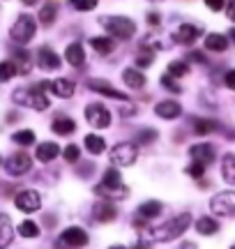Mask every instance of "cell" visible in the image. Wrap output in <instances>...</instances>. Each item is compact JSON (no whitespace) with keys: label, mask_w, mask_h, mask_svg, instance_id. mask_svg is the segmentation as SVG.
I'll list each match as a JSON object with an SVG mask.
<instances>
[{"label":"cell","mask_w":235,"mask_h":249,"mask_svg":"<svg viewBox=\"0 0 235 249\" xmlns=\"http://www.w3.org/2000/svg\"><path fill=\"white\" fill-rule=\"evenodd\" d=\"M189 224H191V214L182 213V214H175L168 222L150 229L145 235H148V240H152V242H171V240H175V238H180L182 233L189 229Z\"/></svg>","instance_id":"obj_1"},{"label":"cell","mask_w":235,"mask_h":249,"mask_svg":"<svg viewBox=\"0 0 235 249\" xmlns=\"http://www.w3.org/2000/svg\"><path fill=\"white\" fill-rule=\"evenodd\" d=\"M95 194L101 196L104 201H120V198H125V196L129 194V189L125 187L118 169H106L104 180L95 187Z\"/></svg>","instance_id":"obj_2"},{"label":"cell","mask_w":235,"mask_h":249,"mask_svg":"<svg viewBox=\"0 0 235 249\" xmlns=\"http://www.w3.org/2000/svg\"><path fill=\"white\" fill-rule=\"evenodd\" d=\"M12 99H14L17 104H21V107L35 108V111H46V108H49V97L44 95V88H42V83H37L35 88L14 90Z\"/></svg>","instance_id":"obj_3"},{"label":"cell","mask_w":235,"mask_h":249,"mask_svg":"<svg viewBox=\"0 0 235 249\" xmlns=\"http://www.w3.org/2000/svg\"><path fill=\"white\" fill-rule=\"evenodd\" d=\"M100 23L106 28V33L118 39H132L136 35V23L127 17H101Z\"/></svg>","instance_id":"obj_4"},{"label":"cell","mask_w":235,"mask_h":249,"mask_svg":"<svg viewBox=\"0 0 235 249\" xmlns=\"http://www.w3.org/2000/svg\"><path fill=\"white\" fill-rule=\"evenodd\" d=\"M37 33V23L33 17H28V14H23V17L17 18V23L12 26V30H9V37L17 42V44H28L33 37H35Z\"/></svg>","instance_id":"obj_5"},{"label":"cell","mask_w":235,"mask_h":249,"mask_svg":"<svg viewBox=\"0 0 235 249\" xmlns=\"http://www.w3.org/2000/svg\"><path fill=\"white\" fill-rule=\"evenodd\" d=\"M109 157H111V164H113V166H132L136 161V157H138V150H136L134 143L122 141L111 148Z\"/></svg>","instance_id":"obj_6"},{"label":"cell","mask_w":235,"mask_h":249,"mask_svg":"<svg viewBox=\"0 0 235 249\" xmlns=\"http://www.w3.org/2000/svg\"><path fill=\"white\" fill-rule=\"evenodd\" d=\"M210 210L219 217H235V192H219L210 198Z\"/></svg>","instance_id":"obj_7"},{"label":"cell","mask_w":235,"mask_h":249,"mask_svg":"<svg viewBox=\"0 0 235 249\" xmlns=\"http://www.w3.org/2000/svg\"><path fill=\"white\" fill-rule=\"evenodd\" d=\"M85 120H88L95 129H106L111 124V113L104 104L95 102V104H88V107H85Z\"/></svg>","instance_id":"obj_8"},{"label":"cell","mask_w":235,"mask_h":249,"mask_svg":"<svg viewBox=\"0 0 235 249\" xmlns=\"http://www.w3.org/2000/svg\"><path fill=\"white\" fill-rule=\"evenodd\" d=\"M30 166H33V160H30V155H26V152H14L5 161V171H7L9 176H23V173L30 171Z\"/></svg>","instance_id":"obj_9"},{"label":"cell","mask_w":235,"mask_h":249,"mask_svg":"<svg viewBox=\"0 0 235 249\" xmlns=\"http://www.w3.org/2000/svg\"><path fill=\"white\" fill-rule=\"evenodd\" d=\"M14 203L21 213H37L39 210V205H42V198L37 192L33 189H26V192H18L17 198H14Z\"/></svg>","instance_id":"obj_10"},{"label":"cell","mask_w":235,"mask_h":249,"mask_svg":"<svg viewBox=\"0 0 235 249\" xmlns=\"http://www.w3.org/2000/svg\"><path fill=\"white\" fill-rule=\"evenodd\" d=\"M60 242L65 247H72V249H81L88 245V233L79 229V226H72V229H65L63 235H60Z\"/></svg>","instance_id":"obj_11"},{"label":"cell","mask_w":235,"mask_h":249,"mask_svg":"<svg viewBox=\"0 0 235 249\" xmlns=\"http://www.w3.org/2000/svg\"><path fill=\"white\" fill-rule=\"evenodd\" d=\"M189 155H191V160L194 161H201V164H205V166L217 160L215 145H210V143H196V145H191Z\"/></svg>","instance_id":"obj_12"},{"label":"cell","mask_w":235,"mask_h":249,"mask_svg":"<svg viewBox=\"0 0 235 249\" xmlns=\"http://www.w3.org/2000/svg\"><path fill=\"white\" fill-rule=\"evenodd\" d=\"M37 65L46 71H53L60 67V55L55 53L53 49H49V46H42L39 51H37Z\"/></svg>","instance_id":"obj_13"},{"label":"cell","mask_w":235,"mask_h":249,"mask_svg":"<svg viewBox=\"0 0 235 249\" xmlns=\"http://www.w3.org/2000/svg\"><path fill=\"white\" fill-rule=\"evenodd\" d=\"M88 88L95 90V92H100V95H104V97H111V99H120V102H125L127 95L125 92H120L118 88H113L111 83H106V81H100V79H92L88 81Z\"/></svg>","instance_id":"obj_14"},{"label":"cell","mask_w":235,"mask_h":249,"mask_svg":"<svg viewBox=\"0 0 235 249\" xmlns=\"http://www.w3.org/2000/svg\"><path fill=\"white\" fill-rule=\"evenodd\" d=\"M92 217H95L97 222L106 224V222H113V219H116L118 210H116V205L111 203V201H97L95 208H92Z\"/></svg>","instance_id":"obj_15"},{"label":"cell","mask_w":235,"mask_h":249,"mask_svg":"<svg viewBox=\"0 0 235 249\" xmlns=\"http://www.w3.org/2000/svg\"><path fill=\"white\" fill-rule=\"evenodd\" d=\"M46 90H51L53 95L67 99L74 95L76 86H74V81H69V79H55V81H46Z\"/></svg>","instance_id":"obj_16"},{"label":"cell","mask_w":235,"mask_h":249,"mask_svg":"<svg viewBox=\"0 0 235 249\" xmlns=\"http://www.w3.org/2000/svg\"><path fill=\"white\" fill-rule=\"evenodd\" d=\"M154 113L159 118H164V120H175L182 113V107L178 102H173V99H164V102H159L154 107Z\"/></svg>","instance_id":"obj_17"},{"label":"cell","mask_w":235,"mask_h":249,"mask_svg":"<svg viewBox=\"0 0 235 249\" xmlns=\"http://www.w3.org/2000/svg\"><path fill=\"white\" fill-rule=\"evenodd\" d=\"M201 37V28L196 26H191V23H182L178 30H175V39L180 42V44H194L196 39Z\"/></svg>","instance_id":"obj_18"},{"label":"cell","mask_w":235,"mask_h":249,"mask_svg":"<svg viewBox=\"0 0 235 249\" xmlns=\"http://www.w3.org/2000/svg\"><path fill=\"white\" fill-rule=\"evenodd\" d=\"M37 160L39 161H53L58 155H60V148H58V143H53V141H46V143H39L37 145Z\"/></svg>","instance_id":"obj_19"},{"label":"cell","mask_w":235,"mask_h":249,"mask_svg":"<svg viewBox=\"0 0 235 249\" xmlns=\"http://www.w3.org/2000/svg\"><path fill=\"white\" fill-rule=\"evenodd\" d=\"M203 44H205L208 51H217V53H221V51H226L228 49V39H226V35H221V33H210Z\"/></svg>","instance_id":"obj_20"},{"label":"cell","mask_w":235,"mask_h":249,"mask_svg":"<svg viewBox=\"0 0 235 249\" xmlns=\"http://www.w3.org/2000/svg\"><path fill=\"white\" fill-rule=\"evenodd\" d=\"M65 58H67V62L72 67H81L83 62H85V51H83L81 44H69L65 49Z\"/></svg>","instance_id":"obj_21"},{"label":"cell","mask_w":235,"mask_h":249,"mask_svg":"<svg viewBox=\"0 0 235 249\" xmlns=\"http://www.w3.org/2000/svg\"><path fill=\"white\" fill-rule=\"evenodd\" d=\"M14 238V229L7 214H0V249H5Z\"/></svg>","instance_id":"obj_22"},{"label":"cell","mask_w":235,"mask_h":249,"mask_svg":"<svg viewBox=\"0 0 235 249\" xmlns=\"http://www.w3.org/2000/svg\"><path fill=\"white\" fill-rule=\"evenodd\" d=\"M221 176H224V180H226L228 185H235V155L233 152L224 155V160H221Z\"/></svg>","instance_id":"obj_23"},{"label":"cell","mask_w":235,"mask_h":249,"mask_svg":"<svg viewBox=\"0 0 235 249\" xmlns=\"http://www.w3.org/2000/svg\"><path fill=\"white\" fill-rule=\"evenodd\" d=\"M162 214V203L159 201H145V203L138 205V217L143 219H154Z\"/></svg>","instance_id":"obj_24"},{"label":"cell","mask_w":235,"mask_h":249,"mask_svg":"<svg viewBox=\"0 0 235 249\" xmlns=\"http://www.w3.org/2000/svg\"><path fill=\"white\" fill-rule=\"evenodd\" d=\"M196 231L201 235H215L219 231V222L215 217H201V219H196Z\"/></svg>","instance_id":"obj_25"},{"label":"cell","mask_w":235,"mask_h":249,"mask_svg":"<svg viewBox=\"0 0 235 249\" xmlns=\"http://www.w3.org/2000/svg\"><path fill=\"white\" fill-rule=\"evenodd\" d=\"M122 81H125L129 88H134V90H138V88H143L145 86V76L138 70H125L122 71Z\"/></svg>","instance_id":"obj_26"},{"label":"cell","mask_w":235,"mask_h":249,"mask_svg":"<svg viewBox=\"0 0 235 249\" xmlns=\"http://www.w3.org/2000/svg\"><path fill=\"white\" fill-rule=\"evenodd\" d=\"M83 143H85V148H88L90 155H101V152L106 150V141L101 136H97V134H88Z\"/></svg>","instance_id":"obj_27"},{"label":"cell","mask_w":235,"mask_h":249,"mask_svg":"<svg viewBox=\"0 0 235 249\" xmlns=\"http://www.w3.org/2000/svg\"><path fill=\"white\" fill-rule=\"evenodd\" d=\"M90 46L101 55H109L113 49H116V42L109 39V37H92L90 39Z\"/></svg>","instance_id":"obj_28"},{"label":"cell","mask_w":235,"mask_h":249,"mask_svg":"<svg viewBox=\"0 0 235 249\" xmlns=\"http://www.w3.org/2000/svg\"><path fill=\"white\" fill-rule=\"evenodd\" d=\"M76 129V123H74L72 118H55L53 120V132L60 134V136H67V134H72Z\"/></svg>","instance_id":"obj_29"},{"label":"cell","mask_w":235,"mask_h":249,"mask_svg":"<svg viewBox=\"0 0 235 249\" xmlns=\"http://www.w3.org/2000/svg\"><path fill=\"white\" fill-rule=\"evenodd\" d=\"M58 17V5L55 2H44V7L39 9V21L44 23V26H51Z\"/></svg>","instance_id":"obj_30"},{"label":"cell","mask_w":235,"mask_h":249,"mask_svg":"<svg viewBox=\"0 0 235 249\" xmlns=\"http://www.w3.org/2000/svg\"><path fill=\"white\" fill-rule=\"evenodd\" d=\"M166 74L173 76V79H182V76L189 74V65L185 60H173V62H168V71Z\"/></svg>","instance_id":"obj_31"},{"label":"cell","mask_w":235,"mask_h":249,"mask_svg":"<svg viewBox=\"0 0 235 249\" xmlns=\"http://www.w3.org/2000/svg\"><path fill=\"white\" fill-rule=\"evenodd\" d=\"M219 124L215 120H205V118H201V120H194V132L199 134V136H205L210 132H217Z\"/></svg>","instance_id":"obj_32"},{"label":"cell","mask_w":235,"mask_h":249,"mask_svg":"<svg viewBox=\"0 0 235 249\" xmlns=\"http://www.w3.org/2000/svg\"><path fill=\"white\" fill-rule=\"evenodd\" d=\"M17 65L12 60H2L0 62V83H7L12 76H17Z\"/></svg>","instance_id":"obj_33"},{"label":"cell","mask_w":235,"mask_h":249,"mask_svg":"<svg viewBox=\"0 0 235 249\" xmlns=\"http://www.w3.org/2000/svg\"><path fill=\"white\" fill-rule=\"evenodd\" d=\"M18 233H21L23 238H37V235H39V226H37L35 222L26 219V222L18 224Z\"/></svg>","instance_id":"obj_34"},{"label":"cell","mask_w":235,"mask_h":249,"mask_svg":"<svg viewBox=\"0 0 235 249\" xmlns=\"http://www.w3.org/2000/svg\"><path fill=\"white\" fill-rule=\"evenodd\" d=\"M17 60H12L14 65H17V70L21 71V74H26V71H30V55L26 53V51H17V55H14Z\"/></svg>","instance_id":"obj_35"},{"label":"cell","mask_w":235,"mask_h":249,"mask_svg":"<svg viewBox=\"0 0 235 249\" xmlns=\"http://www.w3.org/2000/svg\"><path fill=\"white\" fill-rule=\"evenodd\" d=\"M12 139H14V143H18V145H33V143H35V132L21 129V132H17Z\"/></svg>","instance_id":"obj_36"},{"label":"cell","mask_w":235,"mask_h":249,"mask_svg":"<svg viewBox=\"0 0 235 249\" xmlns=\"http://www.w3.org/2000/svg\"><path fill=\"white\" fill-rule=\"evenodd\" d=\"M69 5L79 12H90V9L97 7V0H69Z\"/></svg>","instance_id":"obj_37"},{"label":"cell","mask_w":235,"mask_h":249,"mask_svg":"<svg viewBox=\"0 0 235 249\" xmlns=\"http://www.w3.org/2000/svg\"><path fill=\"white\" fill-rule=\"evenodd\" d=\"M63 157L67 161H69V164H72V161H79V157H81V150H79V145H67V148H65L63 150Z\"/></svg>","instance_id":"obj_38"},{"label":"cell","mask_w":235,"mask_h":249,"mask_svg":"<svg viewBox=\"0 0 235 249\" xmlns=\"http://www.w3.org/2000/svg\"><path fill=\"white\" fill-rule=\"evenodd\" d=\"M187 173H189L191 178H203V173H205V164H201V161H191L189 166H187Z\"/></svg>","instance_id":"obj_39"},{"label":"cell","mask_w":235,"mask_h":249,"mask_svg":"<svg viewBox=\"0 0 235 249\" xmlns=\"http://www.w3.org/2000/svg\"><path fill=\"white\" fill-rule=\"evenodd\" d=\"M162 86H164L166 90L175 92V95L180 92V86H178V83H175V79H173V76H168V74H164V76H162Z\"/></svg>","instance_id":"obj_40"},{"label":"cell","mask_w":235,"mask_h":249,"mask_svg":"<svg viewBox=\"0 0 235 249\" xmlns=\"http://www.w3.org/2000/svg\"><path fill=\"white\" fill-rule=\"evenodd\" d=\"M157 139V132L154 129H141L138 132V143H152Z\"/></svg>","instance_id":"obj_41"},{"label":"cell","mask_w":235,"mask_h":249,"mask_svg":"<svg viewBox=\"0 0 235 249\" xmlns=\"http://www.w3.org/2000/svg\"><path fill=\"white\" fill-rule=\"evenodd\" d=\"M152 62H154V58H152V53H150V51L138 53V58H136V65H138V67H150Z\"/></svg>","instance_id":"obj_42"},{"label":"cell","mask_w":235,"mask_h":249,"mask_svg":"<svg viewBox=\"0 0 235 249\" xmlns=\"http://www.w3.org/2000/svg\"><path fill=\"white\" fill-rule=\"evenodd\" d=\"M205 5H208V9H212V12H221V9L226 7V0H205Z\"/></svg>","instance_id":"obj_43"},{"label":"cell","mask_w":235,"mask_h":249,"mask_svg":"<svg viewBox=\"0 0 235 249\" xmlns=\"http://www.w3.org/2000/svg\"><path fill=\"white\" fill-rule=\"evenodd\" d=\"M224 83H226V88L235 90V70L226 71V76H224Z\"/></svg>","instance_id":"obj_44"},{"label":"cell","mask_w":235,"mask_h":249,"mask_svg":"<svg viewBox=\"0 0 235 249\" xmlns=\"http://www.w3.org/2000/svg\"><path fill=\"white\" fill-rule=\"evenodd\" d=\"M226 14L231 21H235V0H228L226 2Z\"/></svg>","instance_id":"obj_45"},{"label":"cell","mask_w":235,"mask_h":249,"mask_svg":"<svg viewBox=\"0 0 235 249\" xmlns=\"http://www.w3.org/2000/svg\"><path fill=\"white\" fill-rule=\"evenodd\" d=\"M189 58H191V60H194V62H205V55L201 53V51H191V53H189Z\"/></svg>","instance_id":"obj_46"},{"label":"cell","mask_w":235,"mask_h":249,"mask_svg":"<svg viewBox=\"0 0 235 249\" xmlns=\"http://www.w3.org/2000/svg\"><path fill=\"white\" fill-rule=\"evenodd\" d=\"M148 21H150V26H159V14H157V12L148 14Z\"/></svg>","instance_id":"obj_47"},{"label":"cell","mask_w":235,"mask_h":249,"mask_svg":"<svg viewBox=\"0 0 235 249\" xmlns=\"http://www.w3.org/2000/svg\"><path fill=\"white\" fill-rule=\"evenodd\" d=\"M180 249H199V247H196L194 242H182V247H180Z\"/></svg>","instance_id":"obj_48"},{"label":"cell","mask_w":235,"mask_h":249,"mask_svg":"<svg viewBox=\"0 0 235 249\" xmlns=\"http://www.w3.org/2000/svg\"><path fill=\"white\" fill-rule=\"evenodd\" d=\"M226 37H231V39L235 42V28H231V30H228V35H226Z\"/></svg>","instance_id":"obj_49"},{"label":"cell","mask_w":235,"mask_h":249,"mask_svg":"<svg viewBox=\"0 0 235 249\" xmlns=\"http://www.w3.org/2000/svg\"><path fill=\"white\" fill-rule=\"evenodd\" d=\"M109 249H127V247H122V245H113V247H109Z\"/></svg>","instance_id":"obj_50"},{"label":"cell","mask_w":235,"mask_h":249,"mask_svg":"<svg viewBox=\"0 0 235 249\" xmlns=\"http://www.w3.org/2000/svg\"><path fill=\"white\" fill-rule=\"evenodd\" d=\"M23 2H26V5H35L37 0H23Z\"/></svg>","instance_id":"obj_51"},{"label":"cell","mask_w":235,"mask_h":249,"mask_svg":"<svg viewBox=\"0 0 235 249\" xmlns=\"http://www.w3.org/2000/svg\"><path fill=\"white\" fill-rule=\"evenodd\" d=\"M136 249H143V245H138V247H136Z\"/></svg>","instance_id":"obj_52"},{"label":"cell","mask_w":235,"mask_h":249,"mask_svg":"<svg viewBox=\"0 0 235 249\" xmlns=\"http://www.w3.org/2000/svg\"><path fill=\"white\" fill-rule=\"evenodd\" d=\"M152 2H159V0H152Z\"/></svg>","instance_id":"obj_53"},{"label":"cell","mask_w":235,"mask_h":249,"mask_svg":"<svg viewBox=\"0 0 235 249\" xmlns=\"http://www.w3.org/2000/svg\"><path fill=\"white\" fill-rule=\"evenodd\" d=\"M231 249H235V247H231Z\"/></svg>","instance_id":"obj_54"}]
</instances>
